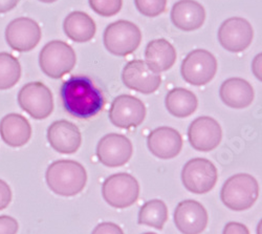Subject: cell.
I'll return each mask as SVG.
<instances>
[{
	"label": "cell",
	"instance_id": "obj_1",
	"mask_svg": "<svg viewBox=\"0 0 262 234\" xmlns=\"http://www.w3.org/2000/svg\"><path fill=\"white\" fill-rule=\"evenodd\" d=\"M64 110L71 116L87 120L97 116L104 108L103 93L87 76H73L61 87Z\"/></svg>",
	"mask_w": 262,
	"mask_h": 234
},
{
	"label": "cell",
	"instance_id": "obj_2",
	"mask_svg": "<svg viewBox=\"0 0 262 234\" xmlns=\"http://www.w3.org/2000/svg\"><path fill=\"white\" fill-rule=\"evenodd\" d=\"M46 179L54 194L62 197H75L84 189L87 173L79 162L59 160L49 166Z\"/></svg>",
	"mask_w": 262,
	"mask_h": 234
},
{
	"label": "cell",
	"instance_id": "obj_3",
	"mask_svg": "<svg viewBox=\"0 0 262 234\" xmlns=\"http://www.w3.org/2000/svg\"><path fill=\"white\" fill-rule=\"evenodd\" d=\"M259 197L257 180L249 174H238L229 178L221 191L223 204L233 211L250 209Z\"/></svg>",
	"mask_w": 262,
	"mask_h": 234
},
{
	"label": "cell",
	"instance_id": "obj_4",
	"mask_svg": "<svg viewBox=\"0 0 262 234\" xmlns=\"http://www.w3.org/2000/svg\"><path fill=\"white\" fill-rule=\"evenodd\" d=\"M76 53L67 42L54 40L43 47L39 55L41 71L53 79L71 73L76 66Z\"/></svg>",
	"mask_w": 262,
	"mask_h": 234
},
{
	"label": "cell",
	"instance_id": "obj_5",
	"mask_svg": "<svg viewBox=\"0 0 262 234\" xmlns=\"http://www.w3.org/2000/svg\"><path fill=\"white\" fill-rule=\"evenodd\" d=\"M103 41L109 53L125 57L140 47L142 33L139 27L130 21L118 20L106 28Z\"/></svg>",
	"mask_w": 262,
	"mask_h": 234
},
{
	"label": "cell",
	"instance_id": "obj_6",
	"mask_svg": "<svg viewBox=\"0 0 262 234\" xmlns=\"http://www.w3.org/2000/svg\"><path fill=\"white\" fill-rule=\"evenodd\" d=\"M102 195L108 205L124 209L133 206L138 201L140 185L137 179L129 174H116L104 181Z\"/></svg>",
	"mask_w": 262,
	"mask_h": 234
},
{
	"label": "cell",
	"instance_id": "obj_7",
	"mask_svg": "<svg viewBox=\"0 0 262 234\" xmlns=\"http://www.w3.org/2000/svg\"><path fill=\"white\" fill-rule=\"evenodd\" d=\"M218 173L215 165L203 158L188 161L182 170V181L185 188L195 195H205L215 187Z\"/></svg>",
	"mask_w": 262,
	"mask_h": 234
},
{
	"label": "cell",
	"instance_id": "obj_8",
	"mask_svg": "<svg viewBox=\"0 0 262 234\" xmlns=\"http://www.w3.org/2000/svg\"><path fill=\"white\" fill-rule=\"evenodd\" d=\"M18 104L36 120H43L51 116L54 110L53 94L41 82H30L20 90Z\"/></svg>",
	"mask_w": 262,
	"mask_h": 234
},
{
	"label": "cell",
	"instance_id": "obj_9",
	"mask_svg": "<svg viewBox=\"0 0 262 234\" xmlns=\"http://www.w3.org/2000/svg\"><path fill=\"white\" fill-rule=\"evenodd\" d=\"M217 60L209 51L194 50L184 59L181 68L183 79L195 87L208 84L216 75Z\"/></svg>",
	"mask_w": 262,
	"mask_h": 234
},
{
	"label": "cell",
	"instance_id": "obj_10",
	"mask_svg": "<svg viewBox=\"0 0 262 234\" xmlns=\"http://www.w3.org/2000/svg\"><path fill=\"white\" fill-rule=\"evenodd\" d=\"M122 79L128 89L145 95L156 93L162 83L161 73L143 60L128 62L123 70Z\"/></svg>",
	"mask_w": 262,
	"mask_h": 234
},
{
	"label": "cell",
	"instance_id": "obj_11",
	"mask_svg": "<svg viewBox=\"0 0 262 234\" xmlns=\"http://www.w3.org/2000/svg\"><path fill=\"white\" fill-rule=\"evenodd\" d=\"M146 117V108L140 99L121 95L115 98L109 110V120L120 129L129 130L140 126Z\"/></svg>",
	"mask_w": 262,
	"mask_h": 234
},
{
	"label": "cell",
	"instance_id": "obj_12",
	"mask_svg": "<svg viewBox=\"0 0 262 234\" xmlns=\"http://www.w3.org/2000/svg\"><path fill=\"white\" fill-rule=\"evenodd\" d=\"M253 37L254 31L251 24L242 17L227 19L218 30V41L225 50L231 53L247 50L252 44Z\"/></svg>",
	"mask_w": 262,
	"mask_h": 234
},
{
	"label": "cell",
	"instance_id": "obj_13",
	"mask_svg": "<svg viewBox=\"0 0 262 234\" xmlns=\"http://www.w3.org/2000/svg\"><path fill=\"white\" fill-rule=\"evenodd\" d=\"M41 35L39 25L28 17L14 19L6 29L7 44L12 50L21 53L35 49L40 42Z\"/></svg>",
	"mask_w": 262,
	"mask_h": 234
},
{
	"label": "cell",
	"instance_id": "obj_14",
	"mask_svg": "<svg viewBox=\"0 0 262 234\" xmlns=\"http://www.w3.org/2000/svg\"><path fill=\"white\" fill-rule=\"evenodd\" d=\"M134 147L131 141L123 135L109 134L98 143L97 157L106 167H121L133 157Z\"/></svg>",
	"mask_w": 262,
	"mask_h": 234
},
{
	"label": "cell",
	"instance_id": "obj_15",
	"mask_svg": "<svg viewBox=\"0 0 262 234\" xmlns=\"http://www.w3.org/2000/svg\"><path fill=\"white\" fill-rule=\"evenodd\" d=\"M223 138L222 127L211 117L196 118L189 126L188 139L195 151L208 153L220 145Z\"/></svg>",
	"mask_w": 262,
	"mask_h": 234
},
{
	"label": "cell",
	"instance_id": "obj_16",
	"mask_svg": "<svg viewBox=\"0 0 262 234\" xmlns=\"http://www.w3.org/2000/svg\"><path fill=\"white\" fill-rule=\"evenodd\" d=\"M208 220L206 208L194 200L180 202L174 211V224L183 234H201L207 228Z\"/></svg>",
	"mask_w": 262,
	"mask_h": 234
},
{
	"label": "cell",
	"instance_id": "obj_17",
	"mask_svg": "<svg viewBox=\"0 0 262 234\" xmlns=\"http://www.w3.org/2000/svg\"><path fill=\"white\" fill-rule=\"evenodd\" d=\"M147 145L151 154L157 158L170 160L182 152L183 138L177 130L162 126L149 134Z\"/></svg>",
	"mask_w": 262,
	"mask_h": 234
},
{
	"label": "cell",
	"instance_id": "obj_18",
	"mask_svg": "<svg viewBox=\"0 0 262 234\" xmlns=\"http://www.w3.org/2000/svg\"><path fill=\"white\" fill-rule=\"evenodd\" d=\"M48 140L54 151L60 154H75L81 146L82 136L78 127L67 120L54 122L48 130Z\"/></svg>",
	"mask_w": 262,
	"mask_h": 234
},
{
	"label": "cell",
	"instance_id": "obj_19",
	"mask_svg": "<svg viewBox=\"0 0 262 234\" xmlns=\"http://www.w3.org/2000/svg\"><path fill=\"white\" fill-rule=\"evenodd\" d=\"M171 20L178 29L185 32L199 30L205 23L206 11L195 0H180L171 10Z\"/></svg>",
	"mask_w": 262,
	"mask_h": 234
},
{
	"label": "cell",
	"instance_id": "obj_20",
	"mask_svg": "<svg viewBox=\"0 0 262 234\" xmlns=\"http://www.w3.org/2000/svg\"><path fill=\"white\" fill-rule=\"evenodd\" d=\"M220 96L222 101L231 109L243 110L254 101V89L252 85L242 78H230L221 87Z\"/></svg>",
	"mask_w": 262,
	"mask_h": 234
},
{
	"label": "cell",
	"instance_id": "obj_21",
	"mask_svg": "<svg viewBox=\"0 0 262 234\" xmlns=\"http://www.w3.org/2000/svg\"><path fill=\"white\" fill-rule=\"evenodd\" d=\"M30 122L19 114H9L0 121V137L11 147L25 146L31 139Z\"/></svg>",
	"mask_w": 262,
	"mask_h": 234
},
{
	"label": "cell",
	"instance_id": "obj_22",
	"mask_svg": "<svg viewBox=\"0 0 262 234\" xmlns=\"http://www.w3.org/2000/svg\"><path fill=\"white\" fill-rule=\"evenodd\" d=\"M145 59L148 65L158 73L170 70L177 61V51L166 39L150 41L145 50Z\"/></svg>",
	"mask_w": 262,
	"mask_h": 234
},
{
	"label": "cell",
	"instance_id": "obj_23",
	"mask_svg": "<svg viewBox=\"0 0 262 234\" xmlns=\"http://www.w3.org/2000/svg\"><path fill=\"white\" fill-rule=\"evenodd\" d=\"M63 29L67 36L78 44L91 41L97 31L94 19L89 14L80 11L68 15L64 20Z\"/></svg>",
	"mask_w": 262,
	"mask_h": 234
},
{
	"label": "cell",
	"instance_id": "obj_24",
	"mask_svg": "<svg viewBox=\"0 0 262 234\" xmlns=\"http://www.w3.org/2000/svg\"><path fill=\"white\" fill-rule=\"evenodd\" d=\"M166 109L177 118H187L198 109V98L189 90L178 88L170 91L165 99Z\"/></svg>",
	"mask_w": 262,
	"mask_h": 234
},
{
	"label": "cell",
	"instance_id": "obj_25",
	"mask_svg": "<svg viewBox=\"0 0 262 234\" xmlns=\"http://www.w3.org/2000/svg\"><path fill=\"white\" fill-rule=\"evenodd\" d=\"M168 220V208L162 200L146 202L140 209L138 223L162 230Z\"/></svg>",
	"mask_w": 262,
	"mask_h": 234
},
{
	"label": "cell",
	"instance_id": "obj_26",
	"mask_svg": "<svg viewBox=\"0 0 262 234\" xmlns=\"http://www.w3.org/2000/svg\"><path fill=\"white\" fill-rule=\"evenodd\" d=\"M21 77L19 61L8 53H0V91L14 88Z\"/></svg>",
	"mask_w": 262,
	"mask_h": 234
},
{
	"label": "cell",
	"instance_id": "obj_27",
	"mask_svg": "<svg viewBox=\"0 0 262 234\" xmlns=\"http://www.w3.org/2000/svg\"><path fill=\"white\" fill-rule=\"evenodd\" d=\"M91 8L102 17L117 15L123 5V0H89Z\"/></svg>",
	"mask_w": 262,
	"mask_h": 234
},
{
	"label": "cell",
	"instance_id": "obj_28",
	"mask_svg": "<svg viewBox=\"0 0 262 234\" xmlns=\"http://www.w3.org/2000/svg\"><path fill=\"white\" fill-rule=\"evenodd\" d=\"M135 5L142 15L157 17L165 12L167 0H135Z\"/></svg>",
	"mask_w": 262,
	"mask_h": 234
},
{
	"label": "cell",
	"instance_id": "obj_29",
	"mask_svg": "<svg viewBox=\"0 0 262 234\" xmlns=\"http://www.w3.org/2000/svg\"><path fill=\"white\" fill-rule=\"evenodd\" d=\"M18 222L9 216H0V234H17Z\"/></svg>",
	"mask_w": 262,
	"mask_h": 234
},
{
	"label": "cell",
	"instance_id": "obj_30",
	"mask_svg": "<svg viewBox=\"0 0 262 234\" xmlns=\"http://www.w3.org/2000/svg\"><path fill=\"white\" fill-rule=\"evenodd\" d=\"M92 234H124V231L119 225L115 223L105 222L95 227Z\"/></svg>",
	"mask_w": 262,
	"mask_h": 234
},
{
	"label": "cell",
	"instance_id": "obj_31",
	"mask_svg": "<svg viewBox=\"0 0 262 234\" xmlns=\"http://www.w3.org/2000/svg\"><path fill=\"white\" fill-rule=\"evenodd\" d=\"M12 201V190L10 186L0 180V210L6 209Z\"/></svg>",
	"mask_w": 262,
	"mask_h": 234
},
{
	"label": "cell",
	"instance_id": "obj_32",
	"mask_svg": "<svg viewBox=\"0 0 262 234\" xmlns=\"http://www.w3.org/2000/svg\"><path fill=\"white\" fill-rule=\"evenodd\" d=\"M223 234H250V231L248 227L242 223L230 222L225 226Z\"/></svg>",
	"mask_w": 262,
	"mask_h": 234
},
{
	"label": "cell",
	"instance_id": "obj_33",
	"mask_svg": "<svg viewBox=\"0 0 262 234\" xmlns=\"http://www.w3.org/2000/svg\"><path fill=\"white\" fill-rule=\"evenodd\" d=\"M252 72L254 76L262 82V53L258 54L252 62Z\"/></svg>",
	"mask_w": 262,
	"mask_h": 234
},
{
	"label": "cell",
	"instance_id": "obj_34",
	"mask_svg": "<svg viewBox=\"0 0 262 234\" xmlns=\"http://www.w3.org/2000/svg\"><path fill=\"white\" fill-rule=\"evenodd\" d=\"M19 3V0H0V14L12 11Z\"/></svg>",
	"mask_w": 262,
	"mask_h": 234
},
{
	"label": "cell",
	"instance_id": "obj_35",
	"mask_svg": "<svg viewBox=\"0 0 262 234\" xmlns=\"http://www.w3.org/2000/svg\"><path fill=\"white\" fill-rule=\"evenodd\" d=\"M257 234H262V219H261L260 222L258 223V226H257Z\"/></svg>",
	"mask_w": 262,
	"mask_h": 234
},
{
	"label": "cell",
	"instance_id": "obj_36",
	"mask_svg": "<svg viewBox=\"0 0 262 234\" xmlns=\"http://www.w3.org/2000/svg\"><path fill=\"white\" fill-rule=\"evenodd\" d=\"M39 2L45 3V4H53V3L57 2V0H39Z\"/></svg>",
	"mask_w": 262,
	"mask_h": 234
},
{
	"label": "cell",
	"instance_id": "obj_37",
	"mask_svg": "<svg viewBox=\"0 0 262 234\" xmlns=\"http://www.w3.org/2000/svg\"><path fill=\"white\" fill-rule=\"evenodd\" d=\"M144 234H157V233H154V232H147V233H144Z\"/></svg>",
	"mask_w": 262,
	"mask_h": 234
}]
</instances>
